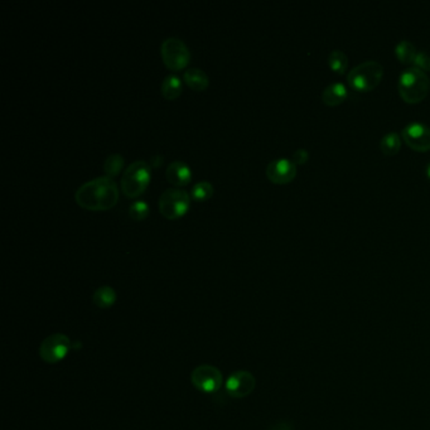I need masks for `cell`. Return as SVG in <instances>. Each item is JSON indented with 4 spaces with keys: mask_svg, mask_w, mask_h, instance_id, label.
Here are the masks:
<instances>
[{
    "mask_svg": "<svg viewBox=\"0 0 430 430\" xmlns=\"http://www.w3.org/2000/svg\"><path fill=\"white\" fill-rule=\"evenodd\" d=\"M77 205L89 211H108L119 200V188L113 178L108 176L93 178L77 188Z\"/></svg>",
    "mask_w": 430,
    "mask_h": 430,
    "instance_id": "obj_1",
    "label": "cell"
},
{
    "mask_svg": "<svg viewBox=\"0 0 430 430\" xmlns=\"http://www.w3.org/2000/svg\"><path fill=\"white\" fill-rule=\"evenodd\" d=\"M399 93L403 100L415 104L425 99L430 90V78L418 67L405 69L399 77Z\"/></svg>",
    "mask_w": 430,
    "mask_h": 430,
    "instance_id": "obj_2",
    "label": "cell"
},
{
    "mask_svg": "<svg viewBox=\"0 0 430 430\" xmlns=\"http://www.w3.org/2000/svg\"><path fill=\"white\" fill-rule=\"evenodd\" d=\"M384 75V67L380 62L369 60L354 66L347 75L348 84L356 91H371L380 84Z\"/></svg>",
    "mask_w": 430,
    "mask_h": 430,
    "instance_id": "obj_3",
    "label": "cell"
},
{
    "mask_svg": "<svg viewBox=\"0 0 430 430\" xmlns=\"http://www.w3.org/2000/svg\"><path fill=\"white\" fill-rule=\"evenodd\" d=\"M150 177H152L150 166L146 161H133L123 173L122 191L126 197L135 199L146 191Z\"/></svg>",
    "mask_w": 430,
    "mask_h": 430,
    "instance_id": "obj_4",
    "label": "cell"
},
{
    "mask_svg": "<svg viewBox=\"0 0 430 430\" xmlns=\"http://www.w3.org/2000/svg\"><path fill=\"white\" fill-rule=\"evenodd\" d=\"M191 205V196L185 190L168 188L159 197V211L169 220L185 215Z\"/></svg>",
    "mask_w": 430,
    "mask_h": 430,
    "instance_id": "obj_5",
    "label": "cell"
},
{
    "mask_svg": "<svg viewBox=\"0 0 430 430\" xmlns=\"http://www.w3.org/2000/svg\"><path fill=\"white\" fill-rule=\"evenodd\" d=\"M72 348V342L65 333H54L45 338L39 345V357L42 361L54 365L63 361Z\"/></svg>",
    "mask_w": 430,
    "mask_h": 430,
    "instance_id": "obj_6",
    "label": "cell"
},
{
    "mask_svg": "<svg viewBox=\"0 0 430 430\" xmlns=\"http://www.w3.org/2000/svg\"><path fill=\"white\" fill-rule=\"evenodd\" d=\"M161 58L164 65L172 71L185 69L191 60V52L182 39L169 37L161 46Z\"/></svg>",
    "mask_w": 430,
    "mask_h": 430,
    "instance_id": "obj_7",
    "label": "cell"
},
{
    "mask_svg": "<svg viewBox=\"0 0 430 430\" xmlns=\"http://www.w3.org/2000/svg\"><path fill=\"white\" fill-rule=\"evenodd\" d=\"M191 383L201 392L215 394L221 389L223 375L220 369L212 365H200L191 374Z\"/></svg>",
    "mask_w": 430,
    "mask_h": 430,
    "instance_id": "obj_8",
    "label": "cell"
},
{
    "mask_svg": "<svg viewBox=\"0 0 430 430\" xmlns=\"http://www.w3.org/2000/svg\"><path fill=\"white\" fill-rule=\"evenodd\" d=\"M256 386V378L250 371L240 370L231 374L225 383V389L231 398L244 399L253 394Z\"/></svg>",
    "mask_w": 430,
    "mask_h": 430,
    "instance_id": "obj_9",
    "label": "cell"
},
{
    "mask_svg": "<svg viewBox=\"0 0 430 430\" xmlns=\"http://www.w3.org/2000/svg\"><path fill=\"white\" fill-rule=\"evenodd\" d=\"M401 137L407 146L418 152H427L430 149V128L420 122L407 124L401 131Z\"/></svg>",
    "mask_w": 430,
    "mask_h": 430,
    "instance_id": "obj_10",
    "label": "cell"
},
{
    "mask_svg": "<svg viewBox=\"0 0 430 430\" xmlns=\"http://www.w3.org/2000/svg\"><path fill=\"white\" fill-rule=\"evenodd\" d=\"M297 176V164L286 158H279L270 161L267 167V177L273 183L285 185L292 182Z\"/></svg>",
    "mask_w": 430,
    "mask_h": 430,
    "instance_id": "obj_11",
    "label": "cell"
},
{
    "mask_svg": "<svg viewBox=\"0 0 430 430\" xmlns=\"http://www.w3.org/2000/svg\"><path fill=\"white\" fill-rule=\"evenodd\" d=\"M166 177L172 185L182 187L187 185L191 182L192 172L185 161H172L166 170Z\"/></svg>",
    "mask_w": 430,
    "mask_h": 430,
    "instance_id": "obj_12",
    "label": "cell"
},
{
    "mask_svg": "<svg viewBox=\"0 0 430 430\" xmlns=\"http://www.w3.org/2000/svg\"><path fill=\"white\" fill-rule=\"evenodd\" d=\"M347 96L348 91L346 86L341 82H333L323 90L322 100L328 106H336L346 100Z\"/></svg>",
    "mask_w": 430,
    "mask_h": 430,
    "instance_id": "obj_13",
    "label": "cell"
},
{
    "mask_svg": "<svg viewBox=\"0 0 430 430\" xmlns=\"http://www.w3.org/2000/svg\"><path fill=\"white\" fill-rule=\"evenodd\" d=\"M185 84H188L194 91H203L208 87L210 80L205 71L200 69H188L183 75Z\"/></svg>",
    "mask_w": 430,
    "mask_h": 430,
    "instance_id": "obj_14",
    "label": "cell"
},
{
    "mask_svg": "<svg viewBox=\"0 0 430 430\" xmlns=\"http://www.w3.org/2000/svg\"><path fill=\"white\" fill-rule=\"evenodd\" d=\"M116 298H117V295H116L115 289L109 286V285H104V286H100L95 291L93 302L96 307L101 308V309H108V308H111L115 304Z\"/></svg>",
    "mask_w": 430,
    "mask_h": 430,
    "instance_id": "obj_15",
    "label": "cell"
},
{
    "mask_svg": "<svg viewBox=\"0 0 430 430\" xmlns=\"http://www.w3.org/2000/svg\"><path fill=\"white\" fill-rule=\"evenodd\" d=\"M161 91L167 100H176L182 93L181 78L176 75H168L161 82Z\"/></svg>",
    "mask_w": 430,
    "mask_h": 430,
    "instance_id": "obj_16",
    "label": "cell"
},
{
    "mask_svg": "<svg viewBox=\"0 0 430 430\" xmlns=\"http://www.w3.org/2000/svg\"><path fill=\"white\" fill-rule=\"evenodd\" d=\"M400 146H401V139H400L399 134L395 131L385 134L381 142H380L381 152L386 155H394V154L398 153L400 150Z\"/></svg>",
    "mask_w": 430,
    "mask_h": 430,
    "instance_id": "obj_17",
    "label": "cell"
},
{
    "mask_svg": "<svg viewBox=\"0 0 430 430\" xmlns=\"http://www.w3.org/2000/svg\"><path fill=\"white\" fill-rule=\"evenodd\" d=\"M395 54L400 62L403 63H411L414 62L415 56H416V49L414 45L409 41H401L396 47H395Z\"/></svg>",
    "mask_w": 430,
    "mask_h": 430,
    "instance_id": "obj_18",
    "label": "cell"
},
{
    "mask_svg": "<svg viewBox=\"0 0 430 430\" xmlns=\"http://www.w3.org/2000/svg\"><path fill=\"white\" fill-rule=\"evenodd\" d=\"M124 167V157L122 154H110L104 163V172L108 177H116Z\"/></svg>",
    "mask_w": 430,
    "mask_h": 430,
    "instance_id": "obj_19",
    "label": "cell"
},
{
    "mask_svg": "<svg viewBox=\"0 0 430 430\" xmlns=\"http://www.w3.org/2000/svg\"><path fill=\"white\" fill-rule=\"evenodd\" d=\"M330 69L337 73H343L348 66V57L341 49H333L328 56Z\"/></svg>",
    "mask_w": 430,
    "mask_h": 430,
    "instance_id": "obj_20",
    "label": "cell"
},
{
    "mask_svg": "<svg viewBox=\"0 0 430 430\" xmlns=\"http://www.w3.org/2000/svg\"><path fill=\"white\" fill-rule=\"evenodd\" d=\"M191 194H192L193 200H208V199H211V197H212V194H214V185H211V183L207 182V181L199 182L197 185H193Z\"/></svg>",
    "mask_w": 430,
    "mask_h": 430,
    "instance_id": "obj_21",
    "label": "cell"
},
{
    "mask_svg": "<svg viewBox=\"0 0 430 430\" xmlns=\"http://www.w3.org/2000/svg\"><path fill=\"white\" fill-rule=\"evenodd\" d=\"M149 214V206L146 201H135L133 202L129 207V215L135 221L144 220Z\"/></svg>",
    "mask_w": 430,
    "mask_h": 430,
    "instance_id": "obj_22",
    "label": "cell"
},
{
    "mask_svg": "<svg viewBox=\"0 0 430 430\" xmlns=\"http://www.w3.org/2000/svg\"><path fill=\"white\" fill-rule=\"evenodd\" d=\"M415 67L422 69L424 72H430V54H427L425 51H419L415 56L414 62Z\"/></svg>",
    "mask_w": 430,
    "mask_h": 430,
    "instance_id": "obj_23",
    "label": "cell"
},
{
    "mask_svg": "<svg viewBox=\"0 0 430 430\" xmlns=\"http://www.w3.org/2000/svg\"><path fill=\"white\" fill-rule=\"evenodd\" d=\"M309 158V153L306 149H297L294 154H293V161L295 164H304Z\"/></svg>",
    "mask_w": 430,
    "mask_h": 430,
    "instance_id": "obj_24",
    "label": "cell"
},
{
    "mask_svg": "<svg viewBox=\"0 0 430 430\" xmlns=\"http://www.w3.org/2000/svg\"><path fill=\"white\" fill-rule=\"evenodd\" d=\"M269 430H294L293 429L292 422H279L273 425Z\"/></svg>",
    "mask_w": 430,
    "mask_h": 430,
    "instance_id": "obj_25",
    "label": "cell"
},
{
    "mask_svg": "<svg viewBox=\"0 0 430 430\" xmlns=\"http://www.w3.org/2000/svg\"><path fill=\"white\" fill-rule=\"evenodd\" d=\"M163 161H164L163 155H161V154H157V155H153V157H152V159H150V166H152L153 168H159L161 164H163Z\"/></svg>",
    "mask_w": 430,
    "mask_h": 430,
    "instance_id": "obj_26",
    "label": "cell"
},
{
    "mask_svg": "<svg viewBox=\"0 0 430 430\" xmlns=\"http://www.w3.org/2000/svg\"><path fill=\"white\" fill-rule=\"evenodd\" d=\"M425 172H427V177L429 178L430 179V163H428V164H427V169H425Z\"/></svg>",
    "mask_w": 430,
    "mask_h": 430,
    "instance_id": "obj_27",
    "label": "cell"
}]
</instances>
